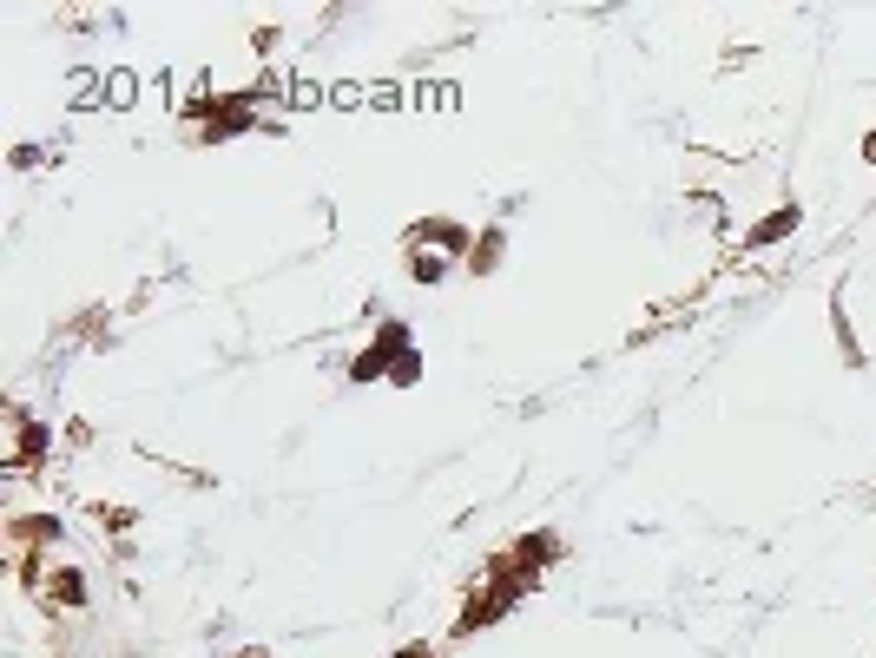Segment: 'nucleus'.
I'll return each mask as SVG.
<instances>
[{
	"mask_svg": "<svg viewBox=\"0 0 876 658\" xmlns=\"http://www.w3.org/2000/svg\"><path fill=\"white\" fill-rule=\"evenodd\" d=\"M797 224H804V204H778V211H771V218H758L751 224V237H745V251H771V244H784V237L797 231Z\"/></svg>",
	"mask_w": 876,
	"mask_h": 658,
	"instance_id": "f257e3e1",
	"label": "nucleus"
},
{
	"mask_svg": "<svg viewBox=\"0 0 876 658\" xmlns=\"http://www.w3.org/2000/svg\"><path fill=\"white\" fill-rule=\"evenodd\" d=\"M415 244H422V251H429V244H442V251H475V231H468V224H455V218H422V224H415Z\"/></svg>",
	"mask_w": 876,
	"mask_h": 658,
	"instance_id": "f03ea898",
	"label": "nucleus"
},
{
	"mask_svg": "<svg viewBox=\"0 0 876 658\" xmlns=\"http://www.w3.org/2000/svg\"><path fill=\"white\" fill-rule=\"evenodd\" d=\"M501 251H508V231L488 224V231L475 237V251H468V270H475V277H494V270H501Z\"/></svg>",
	"mask_w": 876,
	"mask_h": 658,
	"instance_id": "7ed1b4c3",
	"label": "nucleus"
},
{
	"mask_svg": "<svg viewBox=\"0 0 876 658\" xmlns=\"http://www.w3.org/2000/svg\"><path fill=\"white\" fill-rule=\"evenodd\" d=\"M369 356L383 362V369H396L402 356H415V343H409V323H383V329H376V343H369Z\"/></svg>",
	"mask_w": 876,
	"mask_h": 658,
	"instance_id": "20e7f679",
	"label": "nucleus"
},
{
	"mask_svg": "<svg viewBox=\"0 0 876 658\" xmlns=\"http://www.w3.org/2000/svg\"><path fill=\"white\" fill-rule=\"evenodd\" d=\"M547 560H560V540H554V533H527L521 547H514V566H521L527 580H534V566H547Z\"/></svg>",
	"mask_w": 876,
	"mask_h": 658,
	"instance_id": "39448f33",
	"label": "nucleus"
},
{
	"mask_svg": "<svg viewBox=\"0 0 876 658\" xmlns=\"http://www.w3.org/2000/svg\"><path fill=\"white\" fill-rule=\"evenodd\" d=\"M47 441H53V428H40V422H27V415H20V448H14V468H33V461L47 455Z\"/></svg>",
	"mask_w": 876,
	"mask_h": 658,
	"instance_id": "423d86ee",
	"label": "nucleus"
},
{
	"mask_svg": "<svg viewBox=\"0 0 876 658\" xmlns=\"http://www.w3.org/2000/svg\"><path fill=\"white\" fill-rule=\"evenodd\" d=\"M830 329H837V343H844V362L863 369V343H857V329H850V316H844V297L830 303Z\"/></svg>",
	"mask_w": 876,
	"mask_h": 658,
	"instance_id": "0eeeda50",
	"label": "nucleus"
},
{
	"mask_svg": "<svg viewBox=\"0 0 876 658\" xmlns=\"http://www.w3.org/2000/svg\"><path fill=\"white\" fill-rule=\"evenodd\" d=\"M409 277H415V283H442V277H448V257H435V251H409Z\"/></svg>",
	"mask_w": 876,
	"mask_h": 658,
	"instance_id": "6e6552de",
	"label": "nucleus"
},
{
	"mask_svg": "<svg viewBox=\"0 0 876 658\" xmlns=\"http://www.w3.org/2000/svg\"><path fill=\"white\" fill-rule=\"evenodd\" d=\"M53 599H60V606H86V580L73 573V566H60V573H53Z\"/></svg>",
	"mask_w": 876,
	"mask_h": 658,
	"instance_id": "1a4fd4ad",
	"label": "nucleus"
},
{
	"mask_svg": "<svg viewBox=\"0 0 876 658\" xmlns=\"http://www.w3.org/2000/svg\"><path fill=\"white\" fill-rule=\"evenodd\" d=\"M132 520H139V514H132V507H99V527H112V533H126Z\"/></svg>",
	"mask_w": 876,
	"mask_h": 658,
	"instance_id": "9d476101",
	"label": "nucleus"
},
{
	"mask_svg": "<svg viewBox=\"0 0 876 658\" xmlns=\"http://www.w3.org/2000/svg\"><path fill=\"white\" fill-rule=\"evenodd\" d=\"M415 376H422V356H402V362H396V369H389V382H402V389H409V382H415Z\"/></svg>",
	"mask_w": 876,
	"mask_h": 658,
	"instance_id": "9b49d317",
	"label": "nucleus"
},
{
	"mask_svg": "<svg viewBox=\"0 0 876 658\" xmlns=\"http://www.w3.org/2000/svg\"><path fill=\"white\" fill-rule=\"evenodd\" d=\"M863 165H876V126L863 132Z\"/></svg>",
	"mask_w": 876,
	"mask_h": 658,
	"instance_id": "f8f14e48",
	"label": "nucleus"
},
{
	"mask_svg": "<svg viewBox=\"0 0 876 658\" xmlns=\"http://www.w3.org/2000/svg\"><path fill=\"white\" fill-rule=\"evenodd\" d=\"M396 658H435V652H429V645H402Z\"/></svg>",
	"mask_w": 876,
	"mask_h": 658,
	"instance_id": "ddd939ff",
	"label": "nucleus"
},
{
	"mask_svg": "<svg viewBox=\"0 0 876 658\" xmlns=\"http://www.w3.org/2000/svg\"><path fill=\"white\" fill-rule=\"evenodd\" d=\"M238 658H271V652H264V645H244V652Z\"/></svg>",
	"mask_w": 876,
	"mask_h": 658,
	"instance_id": "4468645a",
	"label": "nucleus"
}]
</instances>
